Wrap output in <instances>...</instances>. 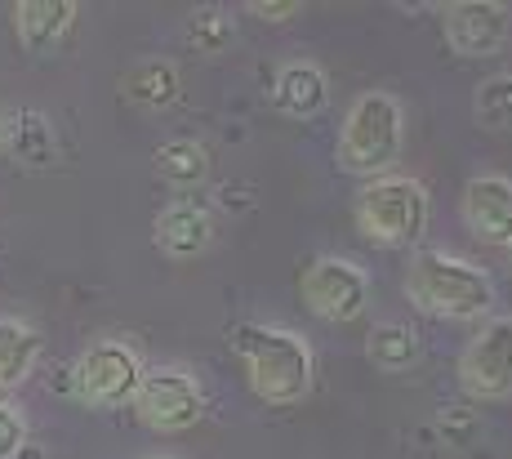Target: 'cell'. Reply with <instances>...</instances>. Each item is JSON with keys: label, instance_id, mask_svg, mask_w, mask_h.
Masks as SVG:
<instances>
[{"label": "cell", "instance_id": "obj_1", "mask_svg": "<svg viewBox=\"0 0 512 459\" xmlns=\"http://www.w3.org/2000/svg\"><path fill=\"white\" fill-rule=\"evenodd\" d=\"M232 353L245 366V384L259 402L294 406L312 393V348L303 335L281 326H236Z\"/></svg>", "mask_w": 512, "mask_h": 459}, {"label": "cell", "instance_id": "obj_2", "mask_svg": "<svg viewBox=\"0 0 512 459\" xmlns=\"http://www.w3.org/2000/svg\"><path fill=\"white\" fill-rule=\"evenodd\" d=\"M406 295L419 312L437 321H481L495 308V286L486 272L446 250H419L410 259Z\"/></svg>", "mask_w": 512, "mask_h": 459}, {"label": "cell", "instance_id": "obj_3", "mask_svg": "<svg viewBox=\"0 0 512 459\" xmlns=\"http://www.w3.org/2000/svg\"><path fill=\"white\" fill-rule=\"evenodd\" d=\"M428 188L410 174H379L352 201V219H357V232L366 241L383 250H410L423 241L428 232Z\"/></svg>", "mask_w": 512, "mask_h": 459}, {"label": "cell", "instance_id": "obj_4", "mask_svg": "<svg viewBox=\"0 0 512 459\" xmlns=\"http://www.w3.org/2000/svg\"><path fill=\"white\" fill-rule=\"evenodd\" d=\"M401 143H406V112H401V103L383 90H370L343 116L334 156H339V165L348 174L379 179V174H388L397 165Z\"/></svg>", "mask_w": 512, "mask_h": 459}, {"label": "cell", "instance_id": "obj_5", "mask_svg": "<svg viewBox=\"0 0 512 459\" xmlns=\"http://www.w3.org/2000/svg\"><path fill=\"white\" fill-rule=\"evenodd\" d=\"M143 361L130 344L121 339H98L90 344L72 366V393L81 397L85 406H98V410H112V406H125L134 402L143 384Z\"/></svg>", "mask_w": 512, "mask_h": 459}, {"label": "cell", "instance_id": "obj_6", "mask_svg": "<svg viewBox=\"0 0 512 459\" xmlns=\"http://www.w3.org/2000/svg\"><path fill=\"white\" fill-rule=\"evenodd\" d=\"M459 388L472 402H508L512 397V317H490L459 353Z\"/></svg>", "mask_w": 512, "mask_h": 459}, {"label": "cell", "instance_id": "obj_7", "mask_svg": "<svg viewBox=\"0 0 512 459\" xmlns=\"http://www.w3.org/2000/svg\"><path fill=\"white\" fill-rule=\"evenodd\" d=\"M299 295L312 317L330 321V326H348V321H357L370 304V277L352 259L321 255L303 268Z\"/></svg>", "mask_w": 512, "mask_h": 459}, {"label": "cell", "instance_id": "obj_8", "mask_svg": "<svg viewBox=\"0 0 512 459\" xmlns=\"http://www.w3.org/2000/svg\"><path fill=\"white\" fill-rule=\"evenodd\" d=\"M130 406L139 424L152 433H187V428L201 424L205 393L187 370H152V375H143Z\"/></svg>", "mask_w": 512, "mask_h": 459}, {"label": "cell", "instance_id": "obj_9", "mask_svg": "<svg viewBox=\"0 0 512 459\" xmlns=\"http://www.w3.org/2000/svg\"><path fill=\"white\" fill-rule=\"evenodd\" d=\"M441 32L446 45L464 58H490L504 50L512 32V14L504 0H455L441 14Z\"/></svg>", "mask_w": 512, "mask_h": 459}, {"label": "cell", "instance_id": "obj_10", "mask_svg": "<svg viewBox=\"0 0 512 459\" xmlns=\"http://www.w3.org/2000/svg\"><path fill=\"white\" fill-rule=\"evenodd\" d=\"M468 232L486 246H512V179L504 174H477L459 197Z\"/></svg>", "mask_w": 512, "mask_h": 459}, {"label": "cell", "instance_id": "obj_11", "mask_svg": "<svg viewBox=\"0 0 512 459\" xmlns=\"http://www.w3.org/2000/svg\"><path fill=\"white\" fill-rule=\"evenodd\" d=\"M152 241H156V250L170 255V259H196L214 241V219H210L205 205L174 201V205H165V210L156 214Z\"/></svg>", "mask_w": 512, "mask_h": 459}, {"label": "cell", "instance_id": "obj_12", "mask_svg": "<svg viewBox=\"0 0 512 459\" xmlns=\"http://www.w3.org/2000/svg\"><path fill=\"white\" fill-rule=\"evenodd\" d=\"M272 103H277V112L294 116V121H308V116H317L321 107L330 103L326 72H321L317 63H308V58H294V63H285L281 72H277V85H272Z\"/></svg>", "mask_w": 512, "mask_h": 459}, {"label": "cell", "instance_id": "obj_13", "mask_svg": "<svg viewBox=\"0 0 512 459\" xmlns=\"http://www.w3.org/2000/svg\"><path fill=\"white\" fill-rule=\"evenodd\" d=\"M72 23H76L72 0H18L14 5V32L27 50H45V45H54Z\"/></svg>", "mask_w": 512, "mask_h": 459}, {"label": "cell", "instance_id": "obj_14", "mask_svg": "<svg viewBox=\"0 0 512 459\" xmlns=\"http://www.w3.org/2000/svg\"><path fill=\"white\" fill-rule=\"evenodd\" d=\"M5 152L14 156L18 165H27V170H45L49 161H54L58 143H54V125L45 121L41 112H14L5 116Z\"/></svg>", "mask_w": 512, "mask_h": 459}, {"label": "cell", "instance_id": "obj_15", "mask_svg": "<svg viewBox=\"0 0 512 459\" xmlns=\"http://www.w3.org/2000/svg\"><path fill=\"white\" fill-rule=\"evenodd\" d=\"M41 361V335L18 317H0V393L27 384Z\"/></svg>", "mask_w": 512, "mask_h": 459}, {"label": "cell", "instance_id": "obj_16", "mask_svg": "<svg viewBox=\"0 0 512 459\" xmlns=\"http://www.w3.org/2000/svg\"><path fill=\"white\" fill-rule=\"evenodd\" d=\"M366 357H370V366L397 375V370L415 366L419 339H415V330L401 326V321H383V326H374L370 335H366Z\"/></svg>", "mask_w": 512, "mask_h": 459}, {"label": "cell", "instance_id": "obj_17", "mask_svg": "<svg viewBox=\"0 0 512 459\" xmlns=\"http://www.w3.org/2000/svg\"><path fill=\"white\" fill-rule=\"evenodd\" d=\"M156 174L174 188H196V183L210 174V152L192 139H174V143H161L156 148Z\"/></svg>", "mask_w": 512, "mask_h": 459}, {"label": "cell", "instance_id": "obj_18", "mask_svg": "<svg viewBox=\"0 0 512 459\" xmlns=\"http://www.w3.org/2000/svg\"><path fill=\"white\" fill-rule=\"evenodd\" d=\"M125 94L139 107H170L179 99V67L165 63V58H147V63H139L130 72Z\"/></svg>", "mask_w": 512, "mask_h": 459}, {"label": "cell", "instance_id": "obj_19", "mask_svg": "<svg viewBox=\"0 0 512 459\" xmlns=\"http://www.w3.org/2000/svg\"><path fill=\"white\" fill-rule=\"evenodd\" d=\"M472 112L486 130H512V72L486 76L472 94Z\"/></svg>", "mask_w": 512, "mask_h": 459}, {"label": "cell", "instance_id": "obj_20", "mask_svg": "<svg viewBox=\"0 0 512 459\" xmlns=\"http://www.w3.org/2000/svg\"><path fill=\"white\" fill-rule=\"evenodd\" d=\"M187 36H192L196 50H223V45L232 41V23L219 14V9H201V14H192V23H187Z\"/></svg>", "mask_w": 512, "mask_h": 459}, {"label": "cell", "instance_id": "obj_21", "mask_svg": "<svg viewBox=\"0 0 512 459\" xmlns=\"http://www.w3.org/2000/svg\"><path fill=\"white\" fill-rule=\"evenodd\" d=\"M437 428H441V442H450V446H468L472 437L481 433V424H477V410H472L468 402H464V406H450V410H441V415H437Z\"/></svg>", "mask_w": 512, "mask_h": 459}, {"label": "cell", "instance_id": "obj_22", "mask_svg": "<svg viewBox=\"0 0 512 459\" xmlns=\"http://www.w3.org/2000/svg\"><path fill=\"white\" fill-rule=\"evenodd\" d=\"M27 446V424L9 402H0V459H14Z\"/></svg>", "mask_w": 512, "mask_h": 459}, {"label": "cell", "instance_id": "obj_23", "mask_svg": "<svg viewBox=\"0 0 512 459\" xmlns=\"http://www.w3.org/2000/svg\"><path fill=\"white\" fill-rule=\"evenodd\" d=\"M245 9H250L254 18H268V23H285V18H294L303 5L299 0H250Z\"/></svg>", "mask_w": 512, "mask_h": 459}, {"label": "cell", "instance_id": "obj_24", "mask_svg": "<svg viewBox=\"0 0 512 459\" xmlns=\"http://www.w3.org/2000/svg\"><path fill=\"white\" fill-rule=\"evenodd\" d=\"M0 152H5V116H0Z\"/></svg>", "mask_w": 512, "mask_h": 459}, {"label": "cell", "instance_id": "obj_25", "mask_svg": "<svg viewBox=\"0 0 512 459\" xmlns=\"http://www.w3.org/2000/svg\"><path fill=\"white\" fill-rule=\"evenodd\" d=\"M508 250V272H512V246H504Z\"/></svg>", "mask_w": 512, "mask_h": 459}, {"label": "cell", "instance_id": "obj_26", "mask_svg": "<svg viewBox=\"0 0 512 459\" xmlns=\"http://www.w3.org/2000/svg\"><path fill=\"white\" fill-rule=\"evenodd\" d=\"M143 459H170V455H143Z\"/></svg>", "mask_w": 512, "mask_h": 459}]
</instances>
